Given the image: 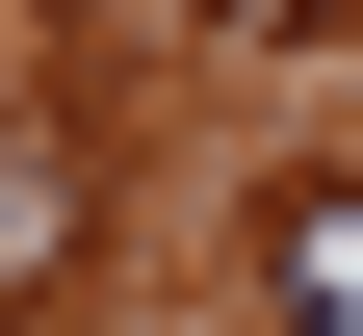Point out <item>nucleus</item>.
I'll return each mask as SVG.
<instances>
[{"label": "nucleus", "mask_w": 363, "mask_h": 336, "mask_svg": "<svg viewBox=\"0 0 363 336\" xmlns=\"http://www.w3.org/2000/svg\"><path fill=\"white\" fill-rule=\"evenodd\" d=\"M259 311L286 336H363V181H286V207H259Z\"/></svg>", "instance_id": "nucleus-1"}, {"label": "nucleus", "mask_w": 363, "mask_h": 336, "mask_svg": "<svg viewBox=\"0 0 363 336\" xmlns=\"http://www.w3.org/2000/svg\"><path fill=\"white\" fill-rule=\"evenodd\" d=\"M78 233H104V181H78L52 129H26V181H0V284H26V311H52V284H78Z\"/></svg>", "instance_id": "nucleus-2"}, {"label": "nucleus", "mask_w": 363, "mask_h": 336, "mask_svg": "<svg viewBox=\"0 0 363 336\" xmlns=\"http://www.w3.org/2000/svg\"><path fill=\"white\" fill-rule=\"evenodd\" d=\"M208 26H311V0H208Z\"/></svg>", "instance_id": "nucleus-3"}]
</instances>
